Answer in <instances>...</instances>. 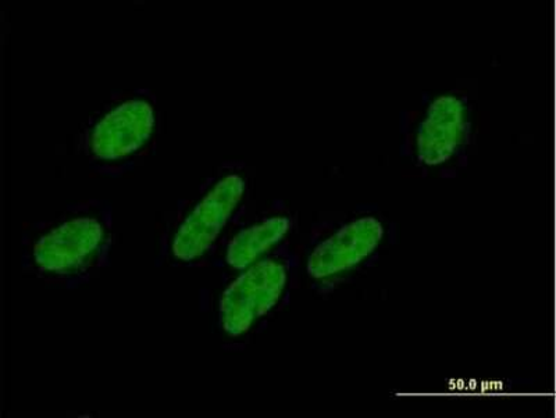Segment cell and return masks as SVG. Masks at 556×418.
I'll use <instances>...</instances> for the list:
<instances>
[{
    "label": "cell",
    "mask_w": 556,
    "mask_h": 418,
    "mask_svg": "<svg viewBox=\"0 0 556 418\" xmlns=\"http://www.w3.org/2000/svg\"><path fill=\"white\" fill-rule=\"evenodd\" d=\"M287 274L280 263L265 261L238 277L222 299V320L230 335L250 330L257 318L266 315L285 290Z\"/></svg>",
    "instance_id": "obj_1"
},
{
    "label": "cell",
    "mask_w": 556,
    "mask_h": 418,
    "mask_svg": "<svg viewBox=\"0 0 556 418\" xmlns=\"http://www.w3.org/2000/svg\"><path fill=\"white\" fill-rule=\"evenodd\" d=\"M243 193V181L238 176L222 179L212 192L184 221L173 243V252L181 261L202 255L225 227Z\"/></svg>",
    "instance_id": "obj_2"
},
{
    "label": "cell",
    "mask_w": 556,
    "mask_h": 418,
    "mask_svg": "<svg viewBox=\"0 0 556 418\" xmlns=\"http://www.w3.org/2000/svg\"><path fill=\"white\" fill-rule=\"evenodd\" d=\"M384 228L375 217L346 224L313 251L307 270L316 278L348 270L369 256L379 245Z\"/></svg>",
    "instance_id": "obj_3"
},
{
    "label": "cell",
    "mask_w": 556,
    "mask_h": 418,
    "mask_svg": "<svg viewBox=\"0 0 556 418\" xmlns=\"http://www.w3.org/2000/svg\"><path fill=\"white\" fill-rule=\"evenodd\" d=\"M153 128V109L143 101H130L114 109L92 134V149L102 159H117L137 151Z\"/></svg>",
    "instance_id": "obj_4"
},
{
    "label": "cell",
    "mask_w": 556,
    "mask_h": 418,
    "mask_svg": "<svg viewBox=\"0 0 556 418\" xmlns=\"http://www.w3.org/2000/svg\"><path fill=\"white\" fill-rule=\"evenodd\" d=\"M465 129V107L454 94L437 98L417 134V153L429 166L444 163L458 148Z\"/></svg>",
    "instance_id": "obj_5"
},
{
    "label": "cell",
    "mask_w": 556,
    "mask_h": 418,
    "mask_svg": "<svg viewBox=\"0 0 556 418\" xmlns=\"http://www.w3.org/2000/svg\"><path fill=\"white\" fill-rule=\"evenodd\" d=\"M103 228L93 218H77L45 236L35 246V261L49 271L79 265L101 243Z\"/></svg>",
    "instance_id": "obj_6"
},
{
    "label": "cell",
    "mask_w": 556,
    "mask_h": 418,
    "mask_svg": "<svg viewBox=\"0 0 556 418\" xmlns=\"http://www.w3.org/2000/svg\"><path fill=\"white\" fill-rule=\"evenodd\" d=\"M290 221L285 217H273L243 230L232 239L227 251V262L235 268H245L257 257L269 251L286 236Z\"/></svg>",
    "instance_id": "obj_7"
}]
</instances>
